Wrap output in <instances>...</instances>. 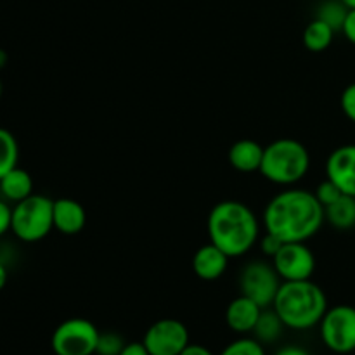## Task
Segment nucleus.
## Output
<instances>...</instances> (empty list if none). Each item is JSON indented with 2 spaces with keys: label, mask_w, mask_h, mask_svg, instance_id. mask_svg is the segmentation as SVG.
I'll return each instance as SVG.
<instances>
[{
  "label": "nucleus",
  "mask_w": 355,
  "mask_h": 355,
  "mask_svg": "<svg viewBox=\"0 0 355 355\" xmlns=\"http://www.w3.org/2000/svg\"><path fill=\"white\" fill-rule=\"evenodd\" d=\"M324 207L315 194L307 189L281 191L263 210L266 232L277 236L283 243H307L321 231Z\"/></svg>",
  "instance_id": "f257e3e1"
},
{
  "label": "nucleus",
  "mask_w": 355,
  "mask_h": 355,
  "mask_svg": "<svg viewBox=\"0 0 355 355\" xmlns=\"http://www.w3.org/2000/svg\"><path fill=\"white\" fill-rule=\"evenodd\" d=\"M210 243L220 248L229 259L243 257L259 243L260 224L248 205L224 200L210 210L207 220Z\"/></svg>",
  "instance_id": "f03ea898"
},
{
  "label": "nucleus",
  "mask_w": 355,
  "mask_h": 355,
  "mask_svg": "<svg viewBox=\"0 0 355 355\" xmlns=\"http://www.w3.org/2000/svg\"><path fill=\"white\" fill-rule=\"evenodd\" d=\"M272 309L286 328L305 331L321 322L328 311V298L312 279L283 281Z\"/></svg>",
  "instance_id": "7ed1b4c3"
},
{
  "label": "nucleus",
  "mask_w": 355,
  "mask_h": 355,
  "mask_svg": "<svg viewBox=\"0 0 355 355\" xmlns=\"http://www.w3.org/2000/svg\"><path fill=\"white\" fill-rule=\"evenodd\" d=\"M311 168L309 149L297 139L281 137L263 148L262 165L259 172L269 182L277 186H293L300 182Z\"/></svg>",
  "instance_id": "20e7f679"
},
{
  "label": "nucleus",
  "mask_w": 355,
  "mask_h": 355,
  "mask_svg": "<svg viewBox=\"0 0 355 355\" xmlns=\"http://www.w3.org/2000/svg\"><path fill=\"white\" fill-rule=\"evenodd\" d=\"M54 229V201L42 194H31L12 208V227L17 239L37 243Z\"/></svg>",
  "instance_id": "39448f33"
},
{
  "label": "nucleus",
  "mask_w": 355,
  "mask_h": 355,
  "mask_svg": "<svg viewBox=\"0 0 355 355\" xmlns=\"http://www.w3.org/2000/svg\"><path fill=\"white\" fill-rule=\"evenodd\" d=\"M101 331L92 321L71 318L54 329L51 347L55 355H94Z\"/></svg>",
  "instance_id": "423d86ee"
},
{
  "label": "nucleus",
  "mask_w": 355,
  "mask_h": 355,
  "mask_svg": "<svg viewBox=\"0 0 355 355\" xmlns=\"http://www.w3.org/2000/svg\"><path fill=\"white\" fill-rule=\"evenodd\" d=\"M321 340L331 352L350 354L355 350V307L335 305L319 322Z\"/></svg>",
  "instance_id": "0eeeda50"
},
{
  "label": "nucleus",
  "mask_w": 355,
  "mask_h": 355,
  "mask_svg": "<svg viewBox=\"0 0 355 355\" xmlns=\"http://www.w3.org/2000/svg\"><path fill=\"white\" fill-rule=\"evenodd\" d=\"M281 283H283V279L276 272L274 266L260 262V260L246 263L241 270V276H239L241 295L252 298L262 309L272 307Z\"/></svg>",
  "instance_id": "6e6552de"
},
{
  "label": "nucleus",
  "mask_w": 355,
  "mask_h": 355,
  "mask_svg": "<svg viewBox=\"0 0 355 355\" xmlns=\"http://www.w3.org/2000/svg\"><path fill=\"white\" fill-rule=\"evenodd\" d=\"M142 343L151 355H180L189 345V331L179 319L165 318L149 326Z\"/></svg>",
  "instance_id": "1a4fd4ad"
},
{
  "label": "nucleus",
  "mask_w": 355,
  "mask_h": 355,
  "mask_svg": "<svg viewBox=\"0 0 355 355\" xmlns=\"http://www.w3.org/2000/svg\"><path fill=\"white\" fill-rule=\"evenodd\" d=\"M272 266L283 281L312 279L315 257L305 243H284L272 259Z\"/></svg>",
  "instance_id": "9d476101"
},
{
  "label": "nucleus",
  "mask_w": 355,
  "mask_h": 355,
  "mask_svg": "<svg viewBox=\"0 0 355 355\" xmlns=\"http://www.w3.org/2000/svg\"><path fill=\"white\" fill-rule=\"evenodd\" d=\"M326 179L343 194L355 198V144L336 148L326 159Z\"/></svg>",
  "instance_id": "9b49d317"
},
{
  "label": "nucleus",
  "mask_w": 355,
  "mask_h": 355,
  "mask_svg": "<svg viewBox=\"0 0 355 355\" xmlns=\"http://www.w3.org/2000/svg\"><path fill=\"white\" fill-rule=\"evenodd\" d=\"M262 311L263 309L252 298L239 295V297L232 298L231 304L225 309V322L231 331L239 333V335L253 333Z\"/></svg>",
  "instance_id": "f8f14e48"
},
{
  "label": "nucleus",
  "mask_w": 355,
  "mask_h": 355,
  "mask_svg": "<svg viewBox=\"0 0 355 355\" xmlns=\"http://www.w3.org/2000/svg\"><path fill=\"white\" fill-rule=\"evenodd\" d=\"M229 257L214 243L200 246L193 255V270L201 281H217L225 274Z\"/></svg>",
  "instance_id": "ddd939ff"
},
{
  "label": "nucleus",
  "mask_w": 355,
  "mask_h": 355,
  "mask_svg": "<svg viewBox=\"0 0 355 355\" xmlns=\"http://www.w3.org/2000/svg\"><path fill=\"white\" fill-rule=\"evenodd\" d=\"M87 211L80 201L59 198L54 201V229L64 236H76L85 229Z\"/></svg>",
  "instance_id": "4468645a"
},
{
  "label": "nucleus",
  "mask_w": 355,
  "mask_h": 355,
  "mask_svg": "<svg viewBox=\"0 0 355 355\" xmlns=\"http://www.w3.org/2000/svg\"><path fill=\"white\" fill-rule=\"evenodd\" d=\"M263 158V146L253 139H241L229 148L227 159L234 170L241 173L259 172Z\"/></svg>",
  "instance_id": "2eb2a0df"
},
{
  "label": "nucleus",
  "mask_w": 355,
  "mask_h": 355,
  "mask_svg": "<svg viewBox=\"0 0 355 355\" xmlns=\"http://www.w3.org/2000/svg\"><path fill=\"white\" fill-rule=\"evenodd\" d=\"M0 191H2L3 198L14 201V203H19L33 194V179L26 170L14 166L0 179Z\"/></svg>",
  "instance_id": "dca6fc26"
},
{
  "label": "nucleus",
  "mask_w": 355,
  "mask_h": 355,
  "mask_svg": "<svg viewBox=\"0 0 355 355\" xmlns=\"http://www.w3.org/2000/svg\"><path fill=\"white\" fill-rule=\"evenodd\" d=\"M324 218L336 231H350L355 227V198L342 194L335 203L324 207Z\"/></svg>",
  "instance_id": "f3484780"
},
{
  "label": "nucleus",
  "mask_w": 355,
  "mask_h": 355,
  "mask_svg": "<svg viewBox=\"0 0 355 355\" xmlns=\"http://www.w3.org/2000/svg\"><path fill=\"white\" fill-rule=\"evenodd\" d=\"M336 31L333 30L329 24H326L324 21L314 19L305 26L304 30V45L305 49H309L311 52H322L333 44V38H335Z\"/></svg>",
  "instance_id": "a211bd4d"
},
{
  "label": "nucleus",
  "mask_w": 355,
  "mask_h": 355,
  "mask_svg": "<svg viewBox=\"0 0 355 355\" xmlns=\"http://www.w3.org/2000/svg\"><path fill=\"white\" fill-rule=\"evenodd\" d=\"M283 328H286V326L283 324V321L276 314V311L274 309L272 311L263 309L259 321H257L255 329H253V335H255V338L260 343H274L279 338L281 333H283Z\"/></svg>",
  "instance_id": "6ab92c4d"
},
{
  "label": "nucleus",
  "mask_w": 355,
  "mask_h": 355,
  "mask_svg": "<svg viewBox=\"0 0 355 355\" xmlns=\"http://www.w3.org/2000/svg\"><path fill=\"white\" fill-rule=\"evenodd\" d=\"M17 159H19V146L16 137L6 128H0V179L14 166H17Z\"/></svg>",
  "instance_id": "aec40b11"
},
{
  "label": "nucleus",
  "mask_w": 355,
  "mask_h": 355,
  "mask_svg": "<svg viewBox=\"0 0 355 355\" xmlns=\"http://www.w3.org/2000/svg\"><path fill=\"white\" fill-rule=\"evenodd\" d=\"M349 10L350 9L342 2V0H324V2L318 7L315 17L324 21V23L329 24L335 31H342Z\"/></svg>",
  "instance_id": "412c9836"
},
{
  "label": "nucleus",
  "mask_w": 355,
  "mask_h": 355,
  "mask_svg": "<svg viewBox=\"0 0 355 355\" xmlns=\"http://www.w3.org/2000/svg\"><path fill=\"white\" fill-rule=\"evenodd\" d=\"M220 355H266V350L257 338H239L229 343Z\"/></svg>",
  "instance_id": "4be33fe9"
},
{
  "label": "nucleus",
  "mask_w": 355,
  "mask_h": 355,
  "mask_svg": "<svg viewBox=\"0 0 355 355\" xmlns=\"http://www.w3.org/2000/svg\"><path fill=\"white\" fill-rule=\"evenodd\" d=\"M125 345H127V343L123 342V338H121L118 333L114 331L101 333L99 342H97L96 354L97 355H120Z\"/></svg>",
  "instance_id": "5701e85b"
},
{
  "label": "nucleus",
  "mask_w": 355,
  "mask_h": 355,
  "mask_svg": "<svg viewBox=\"0 0 355 355\" xmlns=\"http://www.w3.org/2000/svg\"><path fill=\"white\" fill-rule=\"evenodd\" d=\"M314 194L322 207H328V205L335 203V201L338 200L343 193L338 189V187H336V184H333L331 180L326 179V180H322L318 187H315Z\"/></svg>",
  "instance_id": "b1692460"
},
{
  "label": "nucleus",
  "mask_w": 355,
  "mask_h": 355,
  "mask_svg": "<svg viewBox=\"0 0 355 355\" xmlns=\"http://www.w3.org/2000/svg\"><path fill=\"white\" fill-rule=\"evenodd\" d=\"M340 107H342L343 114L349 118L352 123H355V82L345 87L340 97Z\"/></svg>",
  "instance_id": "393cba45"
},
{
  "label": "nucleus",
  "mask_w": 355,
  "mask_h": 355,
  "mask_svg": "<svg viewBox=\"0 0 355 355\" xmlns=\"http://www.w3.org/2000/svg\"><path fill=\"white\" fill-rule=\"evenodd\" d=\"M259 245H260V252H262L263 255L269 257V259H274V257H276V253L279 252L281 246H283L284 243L281 241L277 236L270 234V232H266V234L259 239Z\"/></svg>",
  "instance_id": "a878e982"
},
{
  "label": "nucleus",
  "mask_w": 355,
  "mask_h": 355,
  "mask_svg": "<svg viewBox=\"0 0 355 355\" xmlns=\"http://www.w3.org/2000/svg\"><path fill=\"white\" fill-rule=\"evenodd\" d=\"M10 227H12V208L6 201H0V236L10 231Z\"/></svg>",
  "instance_id": "bb28decb"
},
{
  "label": "nucleus",
  "mask_w": 355,
  "mask_h": 355,
  "mask_svg": "<svg viewBox=\"0 0 355 355\" xmlns=\"http://www.w3.org/2000/svg\"><path fill=\"white\" fill-rule=\"evenodd\" d=\"M342 33L345 35V38L350 42V44L355 45V9H350L349 14H347L345 23H343V28H342Z\"/></svg>",
  "instance_id": "cd10ccee"
},
{
  "label": "nucleus",
  "mask_w": 355,
  "mask_h": 355,
  "mask_svg": "<svg viewBox=\"0 0 355 355\" xmlns=\"http://www.w3.org/2000/svg\"><path fill=\"white\" fill-rule=\"evenodd\" d=\"M120 355H151V354L148 352V349H146V345L142 342H132L123 347V350H121Z\"/></svg>",
  "instance_id": "c85d7f7f"
},
{
  "label": "nucleus",
  "mask_w": 355,
  "mask_h": 355,
  "mask_svg": "<svg viewBox=\"0 0 355 355\" xmlns=\"http://www.w3.org/2000/svg\"><path fill=\"white\" fill-rule=\"evenodd\" d=\"M180 355H214V352L207 347L200 345V343H189Z\"/></svg>",
  "instance_id": "c756f323"
},
{
  "label": "nucleus",
  "mask_w": 355,
  "mask_h": 355,
  "mask_svg": "<svg viewBox=\"0 0 355 355\" xmlns=\"http://www.w3.org/2000/svg\"><path fill=\"white\" fill-rule=\"evenodd\" d=\"M276 355H311L304 347H298V345H286L283 349H279L276 352Z\"/></svg>",
  "instance_id": "7c9ffc66"
},
{
  "label": "nucleus",
  "mask_w": 355,
  "mask_h": 355,
  "mask_svg": "<svg viewBox=\"0 0 355 355\" xmlns=\"http://www.w3.org/2000/svg\"><path fill=\"white\" fill-rule=\"evenodd\" d=\"M7 276H9V274H7L6 266H3V263L0 262V291H2L3 288H6V284H7Z\"/></svg>",
  "instance_id": "2f4dec72"
},
{
  "label": "nucleus",
  "mask_w": 355,
  "mask_h": 355,
  "mask_svg": "<svg viewBox=\"0 0 355 355\" xmlns=\"http://www.w3.org/2000/svg\"><path fill=\"white\" fill-rule=\"evenodd\" d=\"M7 59H9L7 58V52L3 49H0V69L7 64Z\"/></svg>",
  "instance_id": "473e14b6"
},
{
  "label": "nucleus",
  "mask_w": 355,
  "mask_h": 355,
  "mask_svg": "<svg viewBox=\"0 0 355 355\" xmlns=\"http://www.w3.org/2000/svg\"><path fill=\"white\" fill-rule=\"evenodd\" d=\"M343 3H345L347 7H349V9H355V0H342Z\"/></svg>",
  "instance_id": "72a5a7b5"
},
{
  "label": "nucleus",
  "mask_w": 355,
  "mask_h": 355,
  "mask_svg": "<svg viewBox=\"0 0 355 355\" xmlns=\"http://www.w3.org/2000/svg\"><path fill=\"white\" fill-rule=\"evenodd\" d=\"M2 94H3V83L2 80H0V97H2Z\"/></svg>",
  "instance_id": "f704fd0d"
}]
</instances>
